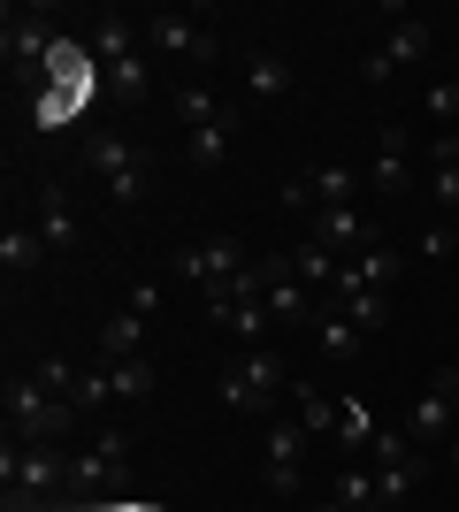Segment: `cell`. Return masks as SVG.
Masks as SVG:
<instances>
[{"label": "cell", "mask_w": 459, "mask_h": 512, "mask_svg": "<svg viewBox=\"0 0 459 512\" xmlns=\"http://www.w3.org/2000/svg\"><path fill=\"white\" fill-rule=\"evenodd\" d=\"M291 375L284 367V352H268V344H253V352H238V360L215 375V398H222V413H238V421H276V406L291 398Z\"/></svg>", "instance_id": "cell-1"}, {"label": "cell", "mask_w": 459, "mask_h": 512, "mask_svg": "<svg viewBox=\"0 0 459 512\" xmlns=\"http://www.w3.org/2000/svg\"><path fill=\"white\" fill-rule=\"evenodd\" d=\"M0 413H8V436H16V444H62L69 428H77V406L54 398L39 375H16V383L0 390Z\"/></svg>", "instance_id": "cell-2"}, {"label": "cell", "mask_w": 459, "mask_h": 512, "mask_svg": "<svg viewBox=\"0 0 459 512\" xmlns=\"http://www.w3.org/2000/svg\"><path fill=\"white\" fill-rule=\"evenodd\" d=\"M0 482H8V505H39V497H54V490H77L62 444H16V436L0 451Z\"/></svg>", "instance_id": "cell-3"}, {"label": "cell", "mask_w": 459, "mask_h": 512, "mask_svg": "<svg viewBox=\"0 0 459 512\" xmlns=\"http://www.w3.org/2000/svg\"><path fill=\"white\" fill-rule=\"evenodd\" d=\"M253 260H261V253H253L245 237L215 230V237H199V245H176V253H169V276H176V283H192L199 299H207V291H222L238 268H253Z\"/></svg>", "instance_id": "cell-4"}, {"label": "cell", "mask_w": 459, "mask_h": 512, "mask_svg": "<svg viewBox=\"0 0 459 512\" xmlns=\"http://www.w3.org/2000/svg\"><path fill=\"white\" fill-rule=\"evenodd\" d=\"M368 467H375V497H383V512H398L406 497H414V482L429 474V451H421L406 428H375Z\"/></svg>", "instance_id": "cell-5"}, {"label": "cell", "mask_w": 459, "mask_h": 512, "mask_svg": "<svg viewBox=\"0 0 459 512\" xmlns=\"http://www.w3.org/2000/svg\"><path fill=\"white\" fill-rule=\"evenodd\" d=\"M85 169L100 176V192L115 199V207H138V199H146V153L131 146V138H123V130H100V138H85Z\"/></svg>", "instance_id": "cell-6"}, {"label": "cell", "mask_w": 459, "mask_h": 512, "mask_svg": "<svg viewBox=\"0 0 459 512\" xmlns=\"http://www.w3.org/2000/svg\"><path fill=\"white\" fill-rule=\"evenodd\" d=\"M398 428H406L421 451L452 444V436H459V367H437V375H429V390L406 406V421H398Z\"/></svg>", "instance_id": "cell-7"}, {"label": "cell", "mask_w": 459, "mask_h": 512, "mask_svg": "<svg viewBox=\"0 0 459 512\" xmlns=\"http://www.w3.org/2000/svg\"><path fill=\"white\" fill-rule=\"evenodd\" d=\"M261 306L276 321H291V329H314V321H322V291L299 283L291 253H261Z\"/></svg>", "instance_id": "cell-8"}, {"label": "cell", "mask_w": 459, "mask_h": 512, "mask_svg": "<svg viewBox=\"0 0 459 512\" xmlns=\"http://www.w3.org/2000/svg\"><path fill=\"white\" fill-rule=\"evenodd\" d=\"M261 459H268V497H299L306 490V474H299V459H306V444H314V436H306L299 421H291V413H276V421H261Z\"/></svg>", "instance_id": "cell-9"}, {"label": "cell", "mask_w": 459, "mask_h": 512, "mask_svg": "<svg viewBox=\"0 0 459 512\" xmlns=\"http://www.w3.org/2000/svg\"><path fill=\"white\" fill-rule=\"evenodd\" d=\"M146 46H153V54H176V62H199V69L222 54V39L199 16H184V8H153V16H146Z\"/></svg>", "instance_id": "cell-10"}, {"label": "cell", "mask_w": 459, "mask_h": 512, "mask_svg": "<svg viewBox=\"0 0 459 512\" xmlns=\"http://www.w3.org/2000/svg\"><path fill=\"white\" fill-rule=\"evenodd\" d=\"M429 46H437V23H421V16H398V31L375 54H360V77L368 85H391L398 69H414V62H429Z\"/></svg>", "instance_id": "cell-11"}, {"label": "cell", "mask_w": 459, "mask_h": 512, "mask_svg": "<svg viewBox=\"0 0 459 512\" xmlns=\"http://www.w3.org/2000/svg\"><path fill=\"white\" fill-rule=\"evenodd\" d=\"M123 467H131V428H123V421L92 428V444L69 451V482H77V490H100V482H115Z\"/></svg>", "instance_id": "cell-12"}, {"label": "cell", "mask_w": 459, "mask_h": 512, "mask_svg": "<svg viewBox=\"0 0 459 512\" xmlns=\"http://www.w3.org/2000/svg\"><path fill=\"white\" fill-rule=\"evenodd\" d=\"M314 245L322 253H337V260H360L375 245V222H368V207H314Z\"/></svg>", "instance_id": "cell-13"}, {"label": "cell", "mask_w": 459, "mask_h": 512, "mask_svg": "<svg viewBox=\"0 0 459 512\" xmlns=\"http://www.w3.org/2000/svg\"><path fill=\"white\" fill-rule=\"evenodd\" d=\"M406 153H414V138H406L398 123H383V138H375V161H368L375 199H406V192H414V161H406Z\"/></svg>", "instance_id": "cell-14"}, {"label": "cell", "mask_w": 459, "mask_h": 512, "mask_svg": "<svg viewBox=\"0 0 459 512\" xmlns=\"http://www.w3.org/2000/svg\"><path fill=\"white\" fill-rule=\"evenodd\" d=\"M352 192H360V169H352V161H322L314 176H291L284 184L291 207H352Z\"/></svg>", "instance_id": "cell-15"}, {"label": "cell", "mask_w": 459, "mask_h": 512, "mask_svg": "<svg viewBox=\"0 0 459 512\" xmlns=\"http://www.w3.org/2000/svg\"><path fill=\"white\" fill-rule=\"evenodd\" d=\"M199 314L215 321V329H230V337H238L245 352L261 344V329H276V314H268L261 299H245V306H238V299H222V291H215V299H199Z\"/></svg>", "instance_id": "cell-16"}, {"label": "cell", "mask_w": 459, "mask_h": 512, "mask_svg": "<svg viewBox=\"0 0 459 512\" xmlns=\"http://www.w3.org/2000/svg\"><path fill=\"white\" fill-rule=\"evenodd\" d=\"M398 268H406V260H398L391 245H368L360 260H345V268H337V283H329V291H391Z\"/></svg>", "instance_id": "cell-17"}, {"label": "cell", "mask_w": 459, "mask_h": 512, "mask_svg": "<svg viewBox=\"0 0 459 512\" xmlns=\"http://www.w3.org/2000/svg\"><path fill=\"white\" fill-rule=\"evenodd\" d=\"M238 130H245L238 107H230L222 123H207V130H184V153H192V169H222V161H230V146H238Z\"/></svg>", "instance_id": "cell-18"}, {"label": "cell", "mask_w": 459, "mask_h": 512, "mask_svg": "<svg viewBox=\"0 0 459 512\" xmlns=\"http://www.w3.org/2000/svg\"><path fill=\"white\" fill-rule=\"evenodd\" d=\"M100 360H146V314H131V306H115L108 321H100Z\"/></svg>", "instance_id": "cell-19"}, {"label": "cell", "mask_w": 459, "mask_h": 512, "mask_svg": "<svg viewBox=\"0 0 459 512\" xmlns=\"http://www.w3.org/2000/svg\"><path fill=\"white\" fill-rule=\"evenodd\" d=\"M291 421L322 444V436H337V398H322V383H291Z\"/></svg>", "instance_id": "cell-20"}, {"label": "cell", "mask_w": 459, "mask_h": 512, "mask_svg": "<svg viewBox=\"0 0 459 512\" xmlns=\"http://www.w3.org/2000/svg\"><path fill=\"white\" fill-rule=\"evenodd\" d=\"M31 230H39L54 253H62V245H77V214H69V192H62V184H39V222H31Z\"/></svg>", "instance_id": "cell-21"}, {"label": "cell", "mask_w": 459, "mask_h": 512, "mask_svg": "<svg viewBox=\"0 0 459 512\" xmlns=\"http://www.w3.org/2000/svg\"><path fill=\"white\" fill-rule=\"evenodd\" d=\"M314 337H322V352H329L337 367H352V360H360V344H368V329H360V321H345L337 306H322V321H314Z\"/></svg>", "instance_id": "cell-22"}, {"label": "cell", "mask_w": 459, "mask_h": 512, "mask_svg": "<svg viewBox=\"0 0 459 512\" xmlns=\"http://www.w3.org/2000/svg\"><path fill=\"white\" fill-rule=\"evenodd\" d=\"M322 306H337V314L360 321V329H391V291H329Z\"/></svg>", "instance_id": "cell-23"}, {"label": "cell", "mask_w": 459, "mask_h": 512, "mask_svg": "<svg viewBox=\"0 0 459 512\" xmlns=\"http://www.w3.org/2000/svg\"><path fill=\"white\" fill-rule=\"evenodd\" d=\"M284 92H291L284 54H253V62H245V100H284Z\"/></svg>", "instance_id": "cell-24"}, {"label": "cell", "mask_w": 459, "mask_h": 512, "mask_svg": "<svg viewBox=\"0 0 459 512\" xmlns=\"http://www.w3.org/2000/svg\"><path fill=\"white\" fill-rule=\"evenodd\" d=\"M46 253H54V245H46L39 230H23V222H8V230H0V260H8L16 276H23V268H39Z\"/></svg>", "instance_id": "cell-25"}, {"label": "cell", "mask_w": 459, "mask_h": 512, "mask_svg": "<svg viewBox=\"0 0 459 512\" xmlns=\"http://www.w3.org/2000/svg\"><path fill=\"white\" fill-rule=\"evenodd\" d=\"M222 115H230V107H222L207 85H176V123L184 130H207V123H222Z\"/></svg>", "instance_id": "cell-26"}, {"label": "cell", "mask_w": 459, "mask_h": 512, "mask_svg": "<svg viewBox=\"0 0 459 512\" xmlns=\"http://www.w3.org/2000/svg\"><path fill=\"white\" fill-rule=\"evenodd\" d=\"M291 268H299V283H314V291H329V283H337V268H345V260H337V253H322V245L306 237V245H291Z\"/></svg>", "instance_id": "cell-27"}, {"label": "cell", "mask_w": 459, "mask_h": 512, "mask_svg": "<svg viewBox=\"0 0 459 512\" xmlns=\"http://www.w3.org/2000/svg\"><path fill=\"white\" fill-rule=\"evenodd\" d=\"M108 92H115V100H146V92H153L146 54H123V62H108Z\"/></svg>", "instance_id": "cell-28"}, {"label": "cell", "mask_w": 459, "mask_h": 512, "mask_svg": "<svg viewBox=\"0 0 459 512\" xmlns=\"http://www.w3.org/2000/svg\"><path fill=\"white\" fill-rule=\"evenodd\" d=\"M153 398V360H115V406H146Z\"/></svg>", "instance_id": "cell-29"}, {"label": "cell", "mask_w": 459, "mask_h": 512, "mask_svg": "<svg viewBox=\"0 0 459 512\" xmlns=\"http://www.w3.org/2000/svg\"><path fill=\"white\" fill-rule=\"evenodd\" d=\"M115 406V367L108 360H92L85 367V383H77V413H108Z\"/></svg>", "instance_id": "cell-30"}, {"label": "cell", "mask_w": 459, "mask_h": 512, "mask_svg": "<svg viewBox=\"0 0 459 512\" xmlns=\"http://www.w3.org/2000/svg\"><path fill=\"white\" fill-rule=\"evenodd\" d=\"M31 375H39L54 398H69V406H77V383H85V367H77V360H62V352H54V360H39Z\"/></svg>", "instance_id": "cell-31"}, {"label": "cell", "mask_w": 459, "mask_h": 512, "mask_svg": "<svg viewBox=\"0 0 459 512\" xmlns=\"http://www.w3.org/2000/svg\"><path fill=\"white\" fill-rule=\"evenodd\" d=\"M421 107H429V123H437V130H459V85H452V77L421 92Z\"/></svg>", "instance_id": "cell-32"}, {"label": "cell", "mask_w": 459, "mask_h": 512, "mask_svg": "<svg viewBox=\"0 0 459 512\" xmlns=\"http://www.w3.org/2000/svg\"><path fill=\"white\" fill-rule=\"evenodd\" d=\"M429 199H437V207H459V169H437V176H429Z\"/></svg>", "instance_id": "cell-33"}, {"label": "cell", "mask_w": 459, "mask_h": 512, "mask_svg": "<svg viewBox=\"0 0 459 512\" xmlns=\"http://www.w3.org/2000/svg\"><path fill=\"white\" fill-rule=\"evenodd\" d=\"M123 306H131V314H146V321H153V314H161V283H138V291H131V299H123Z\"/></svg>", "instance_id": "cell-34"}, {"label": "cell", "mask_w": 459, "mask_h": 512, "mask_svg": "<svg viewBox=\"0 0 459 512\" xmlns=\"http://www.w3.org/2000/svg\"><path fill=\"white\" fill-rule=\"evenodd\" d=\"M429 153H437V169H459V130H437V146H429Z\"/></svg>", "instance_id": "cell-35"}, {"label": "cell", "mask_w": 459, "mask_h": 512, "mask_svg": "<svg viewBox=\"0 0 459 512\" xmlns=\"http://www.w3.org/2000/svg\"><path fill=\"white\" fill-rule=\"evenodd\" d=\"M444 467H452V474H459V436H452V444H444Z\"/></svg>", "instance_id": "cell-36"}, {"label": "cell", "mask_w": 459, "mask_h": 512, "mask_svg": "<svg viewBox=\"0 0 459 512\" xmlns=\"http://www.w3.org/2000/svg\"><path fill=\"white\" fill-rule=\"evenodd\" d=\"M306 512H352V505H337V497H322V505H306Z\"/></svg>", "instance_id": "cell-37"}]
</instances>
